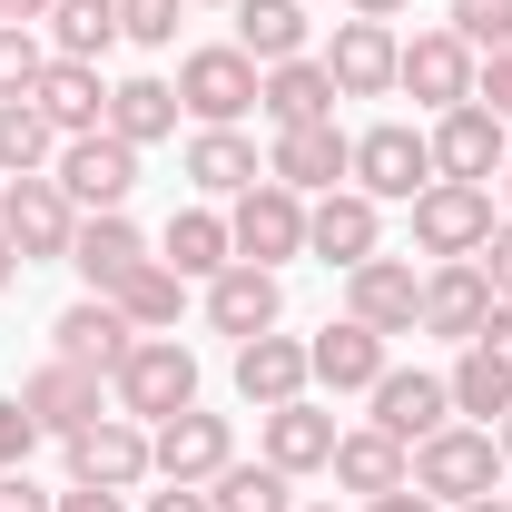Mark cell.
Here are the masks:
<instances>
[{
    "label": "cell",
    "mask_w": 512,
    "mask_h": 512,
    "mask_svg": "<svg viewBox=\"0 0 512 512\" xmlns=\"http://www.w3.org/2000/svg\"><path fill=\"white\" fill-rule=\"evenodd\" d=\"M306 384H316V365H306V345H296V335H247V345H237V394H247L256 414L296 404Z\"/></svg>",
    "instance_id": "7402d4cb"
},
{
    "label": "cell",
    "mask_w": 512,
    "mask_h": 512,
    "mask_svg": "<svg viewBox=\"0 0 512 512\" xmlns=\"http://www.w3.org/2000/svg\"><path fill=\"white\" fill-rule=\"evenodd\" d=\"M50 10H60V0H0V20H20V30H30V20H50Z\"/></svg>",
    "instance_id": "681fc988"
},
{
    "label": "cell",
    "mask_w": 512,
    "mask_h": 512,
    "mask_svg": "<svg viewBox=\"0 0 512 512\" xmlns=\"http://www.w3.org/2000/svg\"><path fill=\"white\" fill-rule=\"evenodd\" d=\"M60 158V128L40 119L30 99H0V178H40Z\"/></svg>",
    "instance_id": "d590c367"
},
{
    "label": "cell",
    "mask_w": 512,
    "mask_h": 512,
    "mask_svg": "<svg viewBox=\"0 0 512 512\" xmlns=\"http://www.w3.org/2000/svg\"><path fill=\"white\" fill-rule=\"evenodd\" d=\"M60 512H128V493H99V483H69Z\"/></svg>",
    "instance_id": "7dc6e473"
},
{
    "label": "cell",
    "mask_w": 512,
    "mask_h": 512,
    "mask_svg": "<svg viewBox=\"0 0 512 512\" xmlns=\"http://www.w3.org/2000/svg\"><path fill=\"white\" fill-rule=\"evenodd\" d=\"M276 316H286L276 266H247V256H237V266H217V276H207V325H217V335H237V345H247V335H276Z\"/></svg>",
    "instance_id": "2e32d148"
},
{
    "label": "cell",
    "mask_w": 512,
    "mask_h": 512,
    "mask_svg": "<svg viewBox=\"0 0 512 512\" xmlns=\"http://www.w3.org/2000/svg\"><path fill=\"white\" fill-rule=\"evenodd\" d=\"M306 365H316L325 394H375V384H384V335L345 316V325H325L316 345H306Z\"/></svg>",
    "instance_id": "484cf974"
},
{
    "label": "cell",
    "mask_w": 512,
    "mask_h": 512,
    "mask_svg": "<svg viewBox=\"0 0 512 512\" xmlns=\"http://www.w3.org/2000/svg\"><path fill=\"white\" fill-rule=\"evenodd\" d=\"M40 69H50V50H40L20 20H0V99H30V89H40Z\"/></svg>",
    "instance_id": "f35d334b"
},
{
    "label": "cell",
    "mask_w": 512,
    "mask_h": 512,
    "mask_svg": "<svg viewBox=\"0 0 512 512\" xmlns=\"http://www.w3.org/2000/svg\"><path fill=\"white\" fill-rule=\"evenodd\" d=\"M237 50L256 69L306 60V0H237Z\"/></svg>",
    "instance_id": "f546056e"
},
{
    "label": "cell",
    "mask_w": 512,
    "mask_h": 512,
    "mask_svg": "<svg viewBox=\"0 0 512 512\" xmlns=\"http://www.w3.org/2000/svg\"><path fill=\"white\" fill-rule=\"evenodd\" d=\"M0 512H60V503H50L30 473H0Z\"/></svg>",
    "instance_id": "ee69618b"
},
{
    "label": "cell",
    "mask_w": 512,
    "mask_h": 512,
    "mask_svg": "<svg viewBox=\"0 0 512 512\" xmlns=\"http://www.w3.org/2000/svg\"><path fill=\"white\" fill-rule=\"evenodd\" d=\"M493 316V276L473 266V256H444V266H424V335H444V345H473Z\"/></svg>",
    "instance_id": "ac0fdd59"
},
{
    "label": "cell",
    "mask_w": 512,
    "mask_h": 512,
    "mask_svg": "<svg viewBox=\"0 0 512 512\" xmlns=\"http://www.w3.org/2000/svg\"><path fill=\"white\" fill-rule=\"evenodd\" d=\"M394 60H404L394 20H335V40H325V79L345 99H384L394 89Z\"/></svg>",
    "instance_id": "e0dca14e"
},
{
    "label": "cell",
    "mask_w": 512,
    "mask_h": 512,
    "mask_svg": "<svg viewBox=\"0 0 512 512\" xmlns=\"http://www.w3.org/2000/svg\"><path fill=\"white\" fill-rule=\"evenodd\" d=\"M345 188H365L375 207H414V197L434 188V138L414 119H375L355 138V178H345Z\"/></svg>",
    "instance_id": "3957f363"
},
{
    "label": "cell",
    "mask_w": 512,
    "mask_h": 512,
    "mask_svg": "<svg viewBox=\"0 0 512 512\" xmlns=\"http://www.w3.org/2000/svg\"><path fill=\"white\" fill-rule=\"evenodd\" d=\"M237 463V424L227 414H168V424H148V473L158 483H217Z\"/></svg>",
    "instance_id": "ba28073f"
},
{
    "label": "cell",
    "mask_w": 512,
    "mask_h": 512,
    "mask_svg": "<svg viewBox=\"0 0 512 512\" xmlns=\"http://www.w3.org/2000/svg\"><path fill=\"white\" fill-rule=\"evenodd\" d=\"M256 424H266L256 444H266L276 473H325V463H335V414L306 404V394H296V404H276V414H256Z\"/></svg>",
    "instance_id": "cb8c5ba5"
},
{
    "label": "cell",
    "mask_w": 512,
    "mask_h": 512,
    "mask_svg": "<svg viewBox=\"0 0 512 512\" xmlns=\"http://www.w3.org/2000/svg\"><path fill=\"white\" fill-rule=\"evenodd\" d=\"M69 483H99V493L148 483V424H128V414L79 424V434H69Z\"/></svg>",
    "instance_id": "9a60e30c"
},
{
    "label": "cell",
    "mask_w": 512,
    "mask_h": 512,
    "mask_svg": "<svg viewBox=\"0 0 512 512\" xmlns=\"http://www.w3.org/2000/svg\"><path fill=\"white\" fill-rule=\"evenodd\" d=\"M119 50V0H60L50 10V60H109Z\"/></svg>",
    "instance_id": "d6a6232c"
},
{
    "label": "cell",
    "mask_w": 512,
    "mask_h": 512,
    "mask_svg": "<svg viewBox=\"0 0 512 512\" xmlns=\"http://www.w3.org/2000/svg\"><path fill=\"white\" fill-rule=\"evenodd\" d=\"M296 512H335V503H296Z\"/></svg>",
    "instance_id": "6f0895ef"
},
{
    "label": "cell",
    "mask_w": 512,
    "mask_h": 512,
    "mask_svg": "<svg viewBox=\"0 0 512 512\" xmlns=\"http://www.w3.org/2000/svg\"><path fill=\"white\" fill-rule=\"evenodd\" d=\"M463 512H512V503H503V493H483V503H463Z\"/></svg>",
    "instance_id": "db71d44e"
},
{
    "label": "cell",
    "mask_w": 512,
    "mask_h": 512,
    "mask_svg": "<svg viewBox=\"0 0 512 512\" xmlns=\"http://www.w3.org/2000/svg\"><path fill=\"white\" fill-rule=\"evenodd\" d=\"M109 404H119L128 424H168V414H188V404H197V355L178 345V335H138L128 365L109 375Z\"/></svg>",
    "instance_id": "7a4b0ae2"
},
{
    "label": "cell",
    "mask_w": 512,
    "mask_h": 512,
    "mask_svg": "<svg viewBox=\"0 0 512 512\" xmlns=\"http://www.w3.org/2000/svg\"><path fill=\"white\" fill-rule=\"evenodd\" d=\"M168 128H178V79H119V89H109V138L158 148Z\"/></svg>",
    "instance_id": "4dcf8cb0"
},
{
    "label": "cell",
    "mask_w": 512,
    "mask_h": 512,
    "mask_svg": "<svg viewBox=\"0 0 512 512\" xmlns=\"http://www.w3.org/2000/svg\"><path fill=\"white\" fill-rule=\"evenodd\" d=\"M138 512H217V503H207V483H168V493H148Z\"/></svg>",
    "instance_id": "f6af8a7d"
},
{
    "label": "cell",
    "mask_w": 512,
    "mask_h": 512,
    "mask_svg": "<svg viewBox=\"0 0 512 512\" xmlns=\"http://www.w3.org/2000/svg\"><path fill=\"white\" fill-rule=\"evenodd\" d=\"M345 316L375 325L384 345L414 335V325H424V276H414V256H365V266L345 276Z\"/></svg>",
    "instance_id": "8fae6325"
},
{
    "label": "cell",
    "mask_w": 512,
    "mask_h": 512,
    "mask_svg": "<svg viewBox=\"0 0 512 512\" xmlns=\"http://www.w3.org/2000/svg\"><path fill=\"white\" fill-rule=\"evenodd\" d=\"M178 20H188V0H119V40H138V50H168Z\"/></svg>",
    "instance_id": "ab89813d"
},
{
    "label": "cell",
    "mask_w": 512,
    "mask_h": 512,
    "mask_svg": "<svg viewBox=\"0 0 512 512\" xmlns=\"http://www.w3.org/2000/svg\"><path fill=\"white\" fill-rule=\"evenodd\" d=\"M473 99H483L493 119H512V50H493V60L473 69Z\"/></svg>",
    "instance_id": "b9f144b4"
},
{
    "label": "cell",
    "mask_w": 512,
    "mask_h": 512,
    "mask_svg": "<svg viewBox=\"0 0 512 512\" xmlns=\"http://www.w3.org/2000/svg\"><path fill=\"white\" fill-rule=\"evenodd\" d=\"M10 276H20V256H10V237H0V286H10Z\"/></svg>",
    "instance_id": "816d5d0a"
},
{
    "label": "cell",
    "mask_w": 512,
    "mask_h": 512,
    "mask_svg": "<svg viewBox=\"0 0 512 512\" xmlns=\"http://www.w3.org/2000/svg\"><path fill=\"white\" fill-rule=\"evenodd\" d=\"M473 345H493V355L512 365V296H493V316H483V335H473Z\"/></svg>",
    "instance_id": "bcb514c9"
},
{
    "label": "cell",
    "mask_w": 512,
    "mask_h": 512,
    "mask_svg": "<svg viewBox=\"0 0 512 512\" xmlns=\"http://www.w3.org/2000/svg\"><path fill=\"white\" fill-rule=\"evenodd\" d=\"M365 512H444V503H424V493L404 483V493H375V503H365Z\"/></svg>",
    "instance_id": "c3c4849f"
},
{
    "label": "cell",
    "mask_w": 512,
    "mask_h": 512,
    "mask_svg": "<svg viewBox=\"0 0 512 512\" xmlns=\"http://www.w3.org/2000/svg\"><path fill=\"white\" fill-rule=\"evenodd\" d=\"M503 217H512V158H503Z\"/></svg>",
    "instance_id": "11a10c76"
},
{
    "label": "cell",
    "mask_w": 512,
    "mask_h": 512,
    "mask_svg": "<svg viewBox=\"0 0 512 512\" xmlns=\"http://www.w3.org/2000/svg\"><path fill=\"white\" fill-rule=\"evenodd\" d=\"M325 473H335L345 493H365V503H375V493H404V483H414V453L365 424V434H335V463H325Z\"/></svg>",
    "instance_id": "f1b7e54d"
},
{
    "label": "cell",
    "mask_w": 512,
    "mask_h": 512,
    "mask_svg": "<svg viewBox=\"0 0 512 512\" xmlns=\"http://www.w3.org/2000/svg\"><path fill=\"white\" fill-rule=\"evenodd\" d=\"M0 237H10L20 266H50L79 237V207L60 197V178H0Z\"/></svg>",
    "instance_id": "8992f818"
},
{
    "label": "cell",
    "mask_w": 512,
    "mask_h": 512,
    "mask_svg": "<svg viewBox=\"0 0 512 512\" xmlns=\"http://www.w3.org/2000/svg\"><path fill=\"white\" fill-rule=\"evenodd\" d=\"M158 256H168L178 276H217V266H237V237H227V217H217V207H178V217H168V237H158Z\"/></svg>",
    "instance_id": "1f68e13d"
},
{
    "label": "cell",
    "mask_w": 512,
    "mask_h": 512,
    "mask_svg": "<svg viewBox=\"0 0 512 512\" xmlns=\"http://www.w3.org/2000/svg\"><path fill=\"white\" fill-rule=\"evenodd\" d=\"M345 10H355V20H394L404 0H345Z\"/></svg>",
    "instance_id": "f907efd6"
},
{
    "label": "cell",
    "mask_w": 512,
    "mask_h": 512,
    "mask_svg": "<svg viewBox=\"0 0 512 512\" xmlns=\"http://www.w3.org/2000/svg\"><path fill=\"white\" fill-rule=\"evenodd\" d=\"M69 266L89 276V296H119L128 276L148 266V237L128 227V207H109V217H79V237H69Z\"/></svg>",
    "instance_id": "44dd1931"
},
{
    "label": "cell",
    "mask_w": 512,
    "mask_h": 512,
    "mask_svg": "<svg viewBox=\"0 0 512 512\" xmlns=\"http://www.w3.org/2000/svg\"><path fill=\"white\" fill-rule=\"evenodd\" d=\"M50 178H60V197L79 217H109V207H128V188H138V148L109 138V128H89V138H60Z\"/></svg>",
    "instance_id": "277c9868"
},
{
    "label": "cell",
    "mask_w": 512,
    "mask_h": 512,
    "mask_svg": "<svg viewBox=\"0 0 512 512\" xmlns=\"http://www.w3.org/2000/svg\"><path fill=\"white\" fill-rule=\"evenodd\" d=\"M493 217H503L493 188H473V178H434V188L414 197V247L434 256V266H444V256H483Z\"/></svg>",
    "instance_id": "52a82bcc"
},
{
    "label": "cell",
    "mask_w": 512,
    "mask_h": 512,
    "mask_svg": "<svg viewBox=\"0 0 512 512\" xmlns=\"http://www.w3.org/2000/svg\"><path fill=\"white\" fill-rule=\"evenodd\" d=\"M493 444H503V463H512V414H503V424H493Z\"/></svg>",
    "instance_id": "f5cc1de1"
},
{
    "label": "cell",
    "mask_w": 512,
    "mask_h": 512,
    "mask_svg": "<svg viewBox=\"0 0 512 512\" xmlns=\"http://www.w3.org/2000/svg\"><path fill=\"white\" fill-rule=\"evenodd\" d=\"M453 414H473V424H503L512 414V365L493 355V345H463V365H453Z\"/></svg>",
    "instance_id": "e575fe53"
},
{
    "label": "cell",
    "mask_w": 512,
    "mask_h": 512,
    "mask_svg": "<svg viewBox=\"0 0 512 512\" xmlns=\"http://www.w3.org/2000/svg\"><path fill=\"white\" fill-rule=\"evenodd\" d=\"M20 404H30V414H40V434H79V424H99V375H89V365H69V355H50V365H40V375L20 384Z\"/></svg>",
    "instance_id": "d4e9b609"
},
{
    "label": "cell",
    "mask_w": 512,
    "mask_h": 512,
    "mask_svg": "<svg viewBox=\"0 0 512 512\" xmlns=\"http://www.w3.org/2000/svg\"><path fill=\"white\" fill-rule=\"evenodd\" d=\"M444 424H453V384L444 375H424V365L394 375V365H384V384H375V434H394V444L414 453L424 434H444Z\"/></svg>",
    "instance_id": "d6986e66"
},
{
    "label": "cell",
    "mask_w": 512,
    "mask_h": 512,
    "mask_svg": "<svg viewBox=\"0 0 512 512\" xmlns=\"http://www.w3.org/2000/svg\"><path fill=\"white\" fill-rule=\"evenodd\" d=\"M30 453H40V414L20 394H0V473H30Z\"/></svg>",
    "instance_id": "60d3db41"
},
{
    "label": "cell",
    "mask_w": 512,
    "mask_h": 512,
    "mask_svg": "<svg viewBox=\"0 0 512 512\" xmlns=\"http://www.w3.org/2000/svg\"><path fill=\"white\" fill-rule=\"evenodd\" d=\"M444 30L473 50V60H493V50H512V0H453Z\"/></svg>",
    "instance_id": "74e56055"
},
{
    "label": "cell",
    "mask_w": 512,
    "mask_h": 512,
    "mask_svg": "<svg viewBox=\"0 0 512 512\" xmlns=\"http://www.w3.org/2000/svg\"><path fill=\"white\" fill-rule=\"evenodd\" d=\"M256 79H266V69H256L237 40H217V50H188V60H178V109H188L197 128H237V119L256 109Z\"/></svg>",
    "instance_id": "5b68a950"
},
{
    "label": "cell",
    "mask_w": 512,
    "mask_h": 512,
    "mask_svg": "<svg viewBox=\"0 0 512 512\" xmlns=\"http://www.w3.org/2000/svg\"><path fill=\"white\" fill-rule=\"evenodd\" d=\"M197 10H237V0H197Z\"/></svg>",
    "instance_id": "9f6ffc18"
},
{
    "label": "cell",
    "mask_w": 512,
    "mask_h": 512,
    "mask_svg": "<svg viewBox=\"0 0 512 512\" xmlns=\"http://www.w3.org/2000/svg\"><path fill=\"white\" fill-rule=\"evenodd\" d=\"M30 109L60 128V138H89V128H109V79H99L89 60H50L40 89H30Z\"/></svg>",
    "instance_id": "603a6c76"
},
{
    "label": "cell",
    "mask_w": 512,
    "mask_h": 512,
    "mask_svg": "<svg viewBox=\"0 0 512 512\" xmlns=\"http://www.w3.org/2000/svg\"><path fill=\"white\" fill-rule=\"evenodd\" d=\"M109 306H119V316L138 325V335H168V325H178V306H188V276H178L168 256H148V266L128 276V286L109 296Z\"/></svg>",
    "instance_id": "836d02e7"
},
{
    "label": "cell",
    "mask_w": 512,
    "mask_h": 512,
    "mask_svg": "<svg viewBox=\"0 0 512 512\" xmlns=\"http://www.w3.org/2000/svg\"><path fill=\"white\" fill-rule=\"evenodd\" d=\"M473 69H483V60H473L453 30H414V40H404V60H394V89H404V99H424V109L444 119V109L473 99Z\"/></svg>",
    "instance_id": "5bb4252c"
},
{
    "label": "cell",
    "mask_w": 512,
    "mask_h": 512,
    "mask_svg": "<svg viewBox=\"0 0 512 512\" xmlns=\"http://www.w3.org/2000/svg\"><path fill=\"white\" fill-rule=\"evenodd\" d=\"M335 99H345V89L325 79V60H276L266 79H256V109H266L276 128H316V119H335Z\"/></svg>",
    "instance_id": "4316f807"
},
{
    "label": "cell",
    "mask_w": 512,
    "mask_h": 512,
    "mask_svg": "<svg viewBox=\"0 0 512 512\" xmlns=\"http://www.w3.org/2000/svg\"><path fill=\"white\" fill-rule=\"evenodd\" d=\"M256 178H266V158H256L247 128H197L188 138V188L197 197H247Z\"/></svg>",
    "instance_id": "83f0119b"
},
{
    "label": "cell",
    "mask_w": 512,
    "mask_h": 512,
    "mask_svg": "<svg viewBox=\"0 0 512 512\" xmlns=\"http://www.w3.org/2000/svg\"><path fill=\"white\" fill-rule=\"evenodd\" d=\"M128 345H138V325L109 306V296H79L60 325H50V355H69V365H89V375H119Z\"/></svg>",
    "instance_id": "ffe728a7"
},
{
    "label": "cell",
    "mask_w": 512,
    "mask_h": 512,
    "mask_svg": "<svg viewBox=\"0 0 512 512\" xmlns=\"http://www.w3.org/2000/svg\"><path fill=\"white\" fill-rule=\"evenodd\" d=\"M483 276H493V296H512V217H493V237H483V256H473Z\"/></svg>",
    "instance_id": "7bdbcfd3"
},
{
    "label": "cell",
    "mask_w": 512,
    "mask_h": 512,
    "mask_svg": "<svg viewBox=\"0 0 512 512\" xmlns=\"http://www.w3.org/2000/svg\"><path fill=\"white\" fill-rule=\"evenodd\" d=\"M424 138H434V178H473V188H493V178H503V158H512V119H493L483 99L444 109Z\"/></svg>",
    "instance_id": "9c48e42d"
},
{
    "label": "cell",
    "mask_w": 512,
    "mask_h": 512,
    "mask_svg": "<svg viewBox=\"0 0 512 512\" xmlns=\"http://www.w3.org/2000/svg\"><path fill=\"white\" fill-rule=\"evenodd\" d=\"M286 483H296V473H276V463L256 453V463H227V473L207 483V503H217V512H296Z\"/></svg>",
    "instance_id": "8d00e7d4"
},
{
    "label": "cell",
    "mask_w": 512,
    "mask_h": 512,
    "mask_svg": "<svg viewBox=\"0 0 512 512\" xmlns=\"http://www.w3.org/2000/svg\"><path fill=\"white\" fill-rule=\"evenodd\" d=\"M493 483H503V444H493V424H444V434L414 444V493H424V503L463 512V503H483Z\"/></svg>",
    "instance_id": "6da1fadb"
},
{
    "label": "cell",
    "mask_w": 512,
    "mask_h": 512,
    "mask_svg": "<svg viewBox=\"0 0 512 512\" xmlns=\"http://www.w3.org/2000/svg\"><path fill=\"white\" fill-rule=\"evenodd\" d=\"M266 178H276V188H296V197H325V188H345V178H355V138H345L335 119H316V128H276Z\"/></svg>",
    "instance_id": "7c38bea8"
},
{
    "label": "cell",
    "mask_w": 512,
    "mask_h": 512,
    "mask_svg": "<svg viewBox=\"0 0 512 512\" xmlns=\"http://www.w3.org/2000/svg\"><path fill=\"white\" fill-rule=\"evenodd\" d=\"M306 256H325V266H365V256H384V207L365 188H325L316 207H306Z\"/></svg>",
    "instance_id": "4fadbf2b"
},
{
    "label": "cell",
    "mask_w": 512,
    "mask_h": 512,
    "mask_svg": "<svg viewBox=\"0 0 512 512\" xmlns=\"http://www.w3.org/2000/svg\"><path fill=\"white\" fill-rule=\"evenodd\" d=\"M227 237L247 266H286V256H306V197L276 188V178H256L237 207H227Z\"/></svg>",
    "instance_id": "30bf717a"
}]
</instances>
